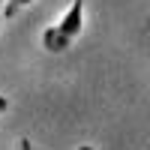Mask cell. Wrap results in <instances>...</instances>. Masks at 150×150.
Listing matches in <instances>:
<instances>
[{
    "label": "cell",
    "instance_id": "obj_2",
    "mask_svg": "<svg viewBox=\"0 0 150 150\" xmlns=\"http://www.w3.org/2000/svg\"><path fill=\"white\" fill-rule=\"evenodd\" d=\"M72 42L66 39L63 33H60L57 27H45V33H42V48L45 51H54V54H60V51H66Z\"/></svg>",
    "mask_w": 150,
    "mask_h": 150
},
{
    "label": "cell",
    "instance_id": "obj_4",
    "mask_svg": "<svg viewBox=\"0 0 150 150\" xmlns=\"http://www.w3.org/2000/svg\"><path fill=\"white\" fill-rule=\"evenodd\" d=\"M18 150H36V147L30 144V138H21V141H18Z\"/></svg>",
    "mask_w": 150,
    "mask_h": 150
},
{
    "label": "cell",
    "instance_id": "obj_7",
    "mask_svg": "<svg viewBox=\"0 0 150 150\" xmlns=\"http://www.w3.org/2000/svg\"><path fill=\"white\" fill-rule=\"evenodd\" d=\"M0 6H3V0H0Z\"/></svg>",
    "mask_w": 150,
    "mask_h": 150
},
{
    "label": "cell",
    "instance_id": "obj_6",
    "mask_svg": "<svg viewBox=\"0 0 150 150\" xmlns=\"http://www.w3.org/2000/svg\"><path fill=\"white\" fill-rule=\"evenodd\" d=\"M78 150H93V147H90V144H81V147H78Z\"/></svg>",
    "mask_w": 150,
    "mask_h": 150
},
{
    "label": "cell",
    "instance_id": "obj_3",
    "mask_svg": "<svg viewBox=\"0 0 150 150\" xmlns=\"http://www.w3.org/2000/svg\"><path fill=\"white\" fill-rule=\"evenodd\" d=\"M33 3V0H6V6H3V15L6 18H12V15H15V12L21 9V6H30Z\"/></svg>",
    "mask_w": 150,
    "mask_h": 150
},
{
    "label": "cell",
    "instance_id": "obj_5",
    "mask_svg": "<svg viewBox=\"0 0 150 150\" xmlns=\"http://www.w3.org/2000/svg\"><path fill=\"white\" fill-rule=\"evenodd\" d=\"M6 111V96H0V114Z\"/></svg>",
    "mask_w": 150,
    "mask_h": 150
},
{
    "label": "cell",
    "instance_id": "obj_1",
    "mask_svg": "<svg viewBox=\"0 0 150 150\" xmlns=\"http://www.w3.org/2000/svg\"><path fill=\"white\" fill-rule=\"evenodd\" d=\"M54 27H57V30L72 42L75 36L81 33V27H84V0H72V6L63 12V18H60Z\"/></svg>",
    "mask_w": 150,
    "mask_h": 150
}]
</instances>
